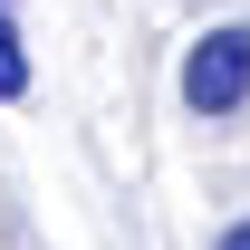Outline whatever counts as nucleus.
I'll return each instance as SVG.
<instances>
[{
	"instance_id": "f257e3e1",
	"label": "nucleus",
	"mask_w": 250,
	"mask_h": 250,
	"mask_svg": "<svg viewBox=\"0 0 250 250\" xmlns=\"http://www.w3.org/2000/svg\"><path fill=\"white\" fill-rule=\"evenodd\" d=\"M241 96H250V29H212L183 58V106L192 116H231Z\"/></svg>"
},
{
	"instance_id": "f03ea898",
	"label": "nucleus",
	"mask_w": 250,
	"mask_h": 250,
	"mask_svg": "<svg viewBox=\"0 0 250 250\" xmlns=\"http://www.w3.org/2000/svg\"><path fill=\"white\" fill-rule=\"evenodd\" d=\"M0 96H29V48L10 29V10H0Z\"/></svg>"
},
{
	"instance_id": "7ed1b4c3",
	"label": "nucleus",
	"mask_w": 250,
	"mask_h": 250,
	"mask_svg": "<svg viewBox=\"0 0 250 250\" xmlns=\"http://www.w3.org/2000/svg\"><path fill=\"white\" fill-rule=\"evenodd\" d=\"M212 250H250V221H231V231H221V241Z\"/></svg>"
},
{
	"instance_id": "20e7f679",
	"label": "nucleus",
	"mask_w": 250,
	"mask_h": 250,
	"mask_svg": "<svg viewBox=\"0 0 250 250\" xmlns=\"http://www.w3.org/2000/svg\"><path fill=\"white\" fill-rule=\"evenodd\" d=\"M0 10H10V0H0Z\"/></svg>"
}]
</instances>
